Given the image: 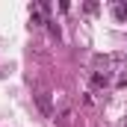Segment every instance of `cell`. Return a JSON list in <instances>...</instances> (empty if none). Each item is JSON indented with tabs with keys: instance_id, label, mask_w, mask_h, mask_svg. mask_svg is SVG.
<instances>
[{
	"instance_id": "obj_1",
	"label": "cell",
	"mask_w": 127,
	"mask_h": 127,
	"mask_svg": "<svg viewBox=\"0 0 127 127\" xmlns=\"http://www.w3.org/2000/svg\"><path fill=\"white\" fill-rule=\"evenodd\" d=\"M127 62V53H97L95 59H92V71H100V74H115V71H121Z\"/></svg>"
},
{
	"instance_id": "obj_2",
	"label": "cell",
	"mask_w": 127,
	"mask_h": 127,
	"mask_svg": "<svg viewBox=\"0 0 127 127\" xmlns=\"http://www.w3.org/2000/svg\"><path fill=\"white\" fill-rule=\"evenodd\" d=\"M109 74H100V71H89V86L95 89V92H100V89H106L109 86Z\"/></svg>"
},
{
	"instance_id": "obj_3",
	"label": "cell",
	"mask_w": 127,
	"mask_h": 127,
	"mask_svg": "<svg viewBox=\"0 0 127 127\" xmlns=\"http://www.w3.org/2000/svg\"><path fill=\"white\" fill-rule=\"evenodd\" d=\"M35 103H38V109H41V112H44V115H47V118H50V115H53V103H50V95H47V92H35Z\"/></svg>"
},
{
	"instance_id": "obj_4",
	"label": "cell",
	"mask_w": 127,
	"mask_h": 127,
	"mask_svg": "<svg viewBox=\"0 0 127 127\" xmlns=\"http://www.w3.org/2000/svg\"><path fill=\"white\" fill-rule=\"evenodd\" d=\"M112 15H115L118 21H127V6L124 3H115V6H112Z\"/></svg>"
}]
</instances>
